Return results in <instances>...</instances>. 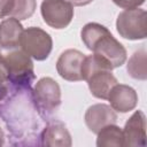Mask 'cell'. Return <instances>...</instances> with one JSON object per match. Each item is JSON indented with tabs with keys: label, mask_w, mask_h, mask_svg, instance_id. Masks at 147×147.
Here are the masks:
<instances>
[{
	"label": "cell",
	"mask_w": 147,
	"mask_h": 147,
	"mask_svg": "<svg viewBox=\"0 0 147 147\" xmlns=\"http://www.w3.org/2000/svg\"><path fill=\"white\" fill-rule=\"evenodd\" d=\"M80 37L86 48L107 62L111 69L123 65L126 61V49L106 26L95 22L87 23L83 26Z\"/></svg>",
	"instance_id": "cell-1"
},
{
	"label": "cell",
	"mask_w": 147,
	"mask_h": 147,
	"mask_svg": "<svg viewBox=\"0 0 147 147\" xmlns=\"http://www.w3.org/2000/svg\"><path fill=\"white\" fill-rule=\"evenodd\" d=\"M1 61L7 70L8 82L20 88L31 86L36 79L33 62L22 49H15L6 54H0Z\"/></svg>",
	"instance_id": "cell-2"
},
{
	"label": "cell",
	"mask_w": 147,
	"mask_h": 147,
	"mask_svg": "<svg viewBox=\"0 0 147 147\" xmlns=\"http://www.w3.org/2000/svg\"><path fill=\"white\" fill-rule=\"evenodd\" d=\"M38 113L42 117L54 114L61 105V88L56 80L51 77L40 78L32 92Z\"/></svg>",
	"instance_id": "cell-3"
},
{
	"label": "cell",
	"mask_w": 147,
	"mask_h": 147,
	"mask_svg": "<svg viewBox=\"0 0 147 147\" xmlns=\"http://www.w3.org/2000/svg\"><path fill=\"white\" fill-rule=\"evenodd\" d=\"M20 46L30 57L37 61H44L52 52L53 40L45 30L37 26H30L23 30L20 38Z\"/></svg>",
	"instance_id": "cell-4"
},
{
	"label": "cell",
	"mask_w": 147,
	"mask_h": 147,
	"mask_svg": "<svg viewBox=\"0 0 147 147\" xmlns=\"http://www.w3.org/2000/svg\"><path fill=\"white\" fill-rule=\"evenodd\" d=\"M147 13L141 8L125 9L118 14L116 30L127 40H141L147 36Z\"/></svg>",
	"instance_id": "cell-5"
},
{
	"label": "cell",
	"mask_w": 147,
	"mask_h": 147,
	"mask_svg": "<svg viewBox=\"0 0 147 147\" xmlns=\"http://www.w3.org/2000/svg\"><path fill=\"white\" fill-rule=\"evenodd\" d=\"M40 13L47 25L61 30L71 23L74 18V6L67 0H42Z\"/></svg>",
	"instance_id": "cell-6"
},
{
	"label": "cell",
	"mask_w": 147,
	"mask_h": 147,
	"mask_svg": "<svg viewBox=\"0 0 147 147\" xmlns=\"http://www.w3.org/2000/svg\"><path fill=\"white\" fill-rule=\"evenodd\" d=\"M85 54L77 49H67L61 53L56 61V71L63 79L68 82L83 80V64Z\"/></svg>",
	"instance_id": "cell-7"
},
{
	"label": "cell",
	"mask_w": 147,
	"mask_h": 147,
	"mask_svg": "<svg viewBox=\"0 0 147 147\" xmlns=\"http://www.w3.org/2000/svg\"><path fill=\"white\" fill-rule=\"evenodd\" d=\"M123 142L127 147L146 146V116L141 110H136L126 121L123 129Z\"/></svg>",
	"instance_id": "cell-8"
},
{
	"label": "cell",
	"mask_w": 147,
	"mask_h": 147,
	"mask_svg": "<svg viewBox=\"0 0 147 147\" xmlns=\"http://www.w3.org/2000/svg\"><path fill=\"white\" fill-rule=\"evenodd\" d=\"M84 119L88 130L93 133H98L103 126L116 124L117 115L110 106L105 103H95L87 108Z\"/></svg>",
	"instance_id": "cell-9"
},
{
	"label": "cell",
	"mask_w": 147,
	"mask_h": 147,
	"mask_svg": "<svg viewBox=\"0 0 147 147\" xmlns=\"http://www.w3.org/2000/svg\"><path fill=\"white\" fill-rule=\"evenodd\" d=\"M107 100L115 111L124 114L136 108L138 103V95L133 87L117 83L110 90Z\"/></svg>",
	"instance_id": "cell-10"
},
{
	"label": "cell",
	"mask_w": 147,
	"mask_h": 147,
	"mask_svg": "<svg viewBox=\"0 0 147 147\" xmlns=\"http://www.w3.org/2000/svg\"><path fill=\"white\" fill-rule=\"evenodd\" d=\"M85 80L87 82L92 95L101 100H107L110 90L118 83L117 78L109 69H98L93 71Z\"/></svg>",
	"instance_id": "cell-11"
},
{
	"label": "cell",
	"mask_w": 147,
	"mask_h": 147,
	"mask_svg": "<svg viewBox=\"0 0 147 147\" xmlns=\"http://www.w3.org/2000/svg\"><path fill=\"white\" fill-rule=\"evenodd\" d=\"M41 144L52 147H69L71 146V136L67 126L62 122L49 123L41 133Z\"/></svg>",
	"instance_id": "cell-12"
},
{
	"label": "cell",
	"mask_w": 147,
	"mask_h": 147,
	"mask_svg": "<svg viewBox=\"0 0 147 147\" xmlns=\"http://www.w3.org/2000/svg\"><path fill=\"white\" fill-rule=\"evenodd\" d=\"M21 22L11 16L0 22V47L3 49H14L20 45V38L23 32Z\"/></svg>",
	"instance_id": "cell-13"
},
{
	"label": "cell",
	"mask_w": 147,
	"mask_h": 147,
	"mask_svg": "<svg viewBox=\"0 0 147 147\" xmlns=\"http://www.w3.org/2000/svg\"><path fill=\"white\" fill-rule=\"evenodd\" d=\"M96 146L99 147H121L123 142V130L116 124L103 126L98 133Z\"/></svg>",
	"instance_id": "cell-14"
},
{
	"label": "cell",
	"mask_w": 147,
	"mask_h": 147,
	"mask_svg": "<svg viewBox=\"0 0 147 147\" xmlns=\"http://www.w3.org/2000/svg\"><path fill=\"white\" fill-rule=\"evenodd\" d=\"M147 53L145 48L138 49L132 54V56L129 59L126 70L129 75L139 80H146L147 79Z\"/></svg>",
	"instance_id": "cell-15"
},
{
	"label": "cell",
	"mask_w": 147,
	"mask_h": 147,
	"mask_svg": "<svg viewBox=\"0 0 147 147\" xmlns=\"http://www.w3.org/2000/svg\"><path fill=\"white\" fill-rule=\"evenodd\" d=\"M36 8H37L36 0H14V6L9 16L18 21L28 20L33 15Z\"/></svg>",
	"instance_id": "cell-16"
},
{
	"label": "cell",
	"mask_w": 147,
	"mask_h": 147,
	"mask_svg": "<svg viewBox=\"0 0 147 147\" xmlns=\"http://www.w3.org/2000/svg\"><path fill=\"white\" fill-rule=\"evenodd\" d=\"M8 76L5 64L0 57V101H2L8 94Z\"/></svg>",
	"instance_id": "cell-17"
},
{
	"label": "cell",
	"mask_w": 147,
	"mask_h": 147,
	"mask_svg": "<svg viewBox=\"0 0 147 147\" xmlns=\"http://www.w3.org/2000/svg\"><path fill=\"white\" fill-rule=\"evenodd\" d=\"M113 2L123 9H132L144 5L145 0H113Z\"/></svg>",
	"instance_id": "cell-18"
},
{
	"label": "cell",
	"mask_w": 147,
	"mask_h": 147,
	"mask_svg": "<svg viewBox=\"0 0 147 147\" xmlns=\"http://www.w3.org/2000/svg\"><path fill=\"white\" fill-rule=\"evenodd\" d=\"M14 6V0H0V18L9 16Z\"/></svg>",
	"instance_id": "cell-19"
},
{
	"label": "cell",
	"mask_w": 147,
	"mask_h": 147,
	"mask_svg": "<svg viewBox=\"0 0 147 147\" xmlns=\"http://www.w3.org/2000/svg\"><path fill=\"white\" fill-rule=\"evenodd\" d=\"M69 1L72 6H77V7H82V6H86L88 3H91L93 0H67Z\"/></svg>",
	"instance_id": "cell-20"
},
{
	"label": "cell",
	"mask_w": 147,
	"mask_h": 147,
	"mask_svg": "<svg viewBox=\"0 0 147 147\" xmlns=\"http://www.w3.org/2000/svg\"><path fill=\"white\" fill-rule=\"evenodd\" d=\"M1 145H3V132H2V130L0 127V146Z\"/></svg>",
	"instance_id": "cell-21"
}]
</instances>
